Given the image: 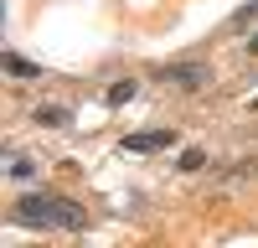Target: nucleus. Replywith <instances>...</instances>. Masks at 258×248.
<instances>
[{"label": "nucleus", "instance_id": "nucleus-1", "mask_svg": "<svg viewBox=\"0 0 258 248\" xmlns=\"http://www.w3.org/2000/svg\"><path fill=\"white\" fill-rule=\"evenodd\" d=\"M11 217L21 227H68V233H78L83 222H88V212H83L78 202L68 197H52V192H31V197H21L11 207Z\"/></svg>", "mask_w": 258, "mask_h": 248}, {"label": "nucleus", "instance_id": "nucleus-2", "mask_svg": "<svg viewBox=\"0 0 258 248\" xmlns=\"http://www.w3.org/2000/svg\"><path fill=\"white\" fill-rule=\"evenodd\" d=\"M155 78L170 83V88H181V93H202L212 83V68L207 62H165V68H155Z\"/></svg>", "mask_w": 258, "mask_h": 248}, {"label": "nucleus", "instance_id": "nucleus-3", "mask_svg": "<svg viewBox=\"0 0 258 248\" xmlns=\"http://www.w3.org/2000/svg\"><path fill=\"white\" fill-rule=\"evenodd\" d=\"M176 145V135L170 130H150V135H124V150L129 155H150V150H170Z\"/></svg>", "mask_w": 258, "mask_h": 248}, {"label": "nucleus", "instance_id": "nucleus-4", "mask_svg": "<svg viewBox=\"0 0 258 248\" xmlns=\"http://www.w3.org/2000/svg\"><path fill=\"white\" fill-rule=\"evenodd\" d=\"M36 124H41V130H68V124H73V109H68V103H41V109H36Z\"/></svg>", "mask_w": 258, "mask_h": 248}, {"label": "nucleus", "instance_id": "nucleus-5", "mask_svg": "<svg viewBox=\"0 0 258 248\" xmlns=\"http://www.w3.org/2000/svg\"><path fill=\"white\" fill-rule=\"evenodd\" d=\"M0 68H6L11 78H41V68H36V62H26V57H16V52H6V57H0Z\"/></svg>", "mask_w": 258, "mask_h": 248}, {"label": "nucleus", "instance_id": "nucleus-6", "mask_svg": "<svg viewBox=\"0 0 258 248\" xmlns=\"http://www.w3.org/2000/svg\"><path fill=\"white\" fill-rule=\"evenodd\" d=\"M253 21H258V0H248V6H243L238 16H232V21H227V31H248Z\"/></svg>", "mask_w": 258, "mask_h": 248}, {"label": "nucleus", "instance_id": "nucleus-7", "mask_svg": "<svg viewBox=\"0 0 258 248\" xmlns=\"http://www.w3.org/2000/svg\"><path fill=\"white\" fill-rule=\"evenodd\" d=\"M135 93H140V83H135V78H119L114 88H109V103H129Z\"/></svg>", "mask_w": 258, "mask_h": 248}, {"label": "nucleus", "instance_id": "nucleus-8", "mask_svg": "<svg viewBox=\"0 0 258 248\" xmlns=\"http://www.w3.org/2000/svg\"><path fill=\"white\" fill-rule=\"evenodd\" d=\"M11 176H16V181H31V176H36V160H31V155H11Z\"/></svg>", "mask_w": 258, "mask_h": 248}, {"label": "nucleus", "instance_id": "nucleus-9", "mask_svg": "<svg viewBox=\"0 0 258 248\" xmlns=\"http://www.w3.org/2000/svg\"><path fill=\"white\" fill-rule=\"evenodd\" d=\"M202 165H207V150H197V145L181 150V171H202Z\"/></svg>", "mask_w": 258, "mask_h": 248}, {"label": "nucleus", "instance_id": "nucleus-10", "mask_svg": "<svg viewBox=\"0 0 258 248\" xmlns=\"http://www.w3.org/2000/svg\"><path fill=\"white\" fill-rule=\"evenodd\" d=\"M248 52H253V57H258V31H253V36H248Z\"/></svg>", "mask_w": 258, "mask_h": 248}]
</instances>
